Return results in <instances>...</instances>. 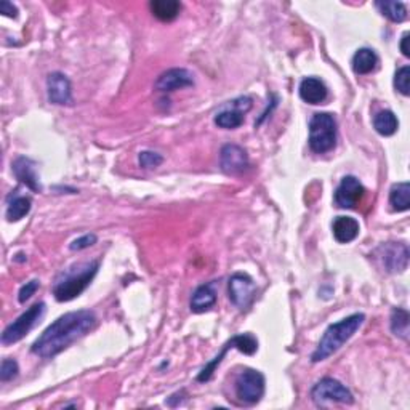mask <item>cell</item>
Segmentation results:
<instances>
[{"label": "cell", "instance_id": "1", "mask_svg": "<svg viewBox=\"0 0 410 410\" xmlns=\"http://www.w3.org/2000/svg\"><path fill=\"white\" fill-rule=\"evenodd\" d=\"M95 326L96 316L94 311L81 309L66 313L44 330V334L32 343L31 351L42 359L55 358L72 343L90 334Z\"/></svg>", "mask_w": 410, "mask_h": 410}, {"label": "cell", "instance_id": "2", "mask_svg": "<svg viewBox=\"0 0 410 410\" xmlns=\"http://www.w3.org/2000/svg\"><path fill=\"white\" fill-rule=\"evenodd\" d=\"M98 269H100V261L79 263L64 269L56 277L55 284H53V295H55V299L61 303L77 299L90 286V282L94 281Z\"/></svg>", "mask_w": 410, "mask_h": 410}, {"label": "cell", "instance_id": "3", "mask_svg": "<svg viewBox=\"0 0 410 410\" xmlns=\"http://www.w3.org/2000/svg\"><path fill=\"white\" fill-rule=\"evenodd\" d=\"M364 321H366V316L362 313H358L348 316L340 322L332 324V326H329L326 332H324L316 351L311 356V361L322 362L330 358L334 353L339 351V349L362 327Z\"/></svg>", "mask_w": 410, "mask_h": 410}, {"label": "cell", "instance_id": "4", "mask_svg": "<svg viewBox=\"0 0 410 410\" xmlns=\"http://www.w3.org/2000/svg\"><path fill=\"white\" fill-rule=\"evenodd\" d=\"M336 121L334 114L317 112L309 121V148L316 154L332 151L336 144Z\"/></svg>", "mask_w": 410, "mask_h": 410}, {"label": "cell", "instance_id": "5", "mask_svg": "<svg viewBox=\"0 0 410 410\" xmlns=\"http://www.w3.org/2000/svg\"><path fill=\"white\" fill-rule=\"evenodd\" d=\"M44 313H45L44 301L36 303L34 306H31L28 311H24L15 322H11L10 326L4 330L2 345H13V343L23 340L24 336L36 327V324L41 321Z\"/></svg>", "mask_w": 410, "mask_h": 410}, {"label": "cell", "instance_id": "6", "mask_svg": "<svg viewBox=\"0 0 410 410\" xmlns=\"http://www.w3.org/2000/svg\"><path fill=\"white\" fill-rule=\"evenodd\" d=\"M311 398L317 406H326V402H340V404H353L354 396L341 381L326 376L316 383L311 389Z\"/></svg>", "mask_w": 410, "mask_h": 410}, {"label": "cell", "instance_id": "7", "mask_svg": "<svg viewBox=\"0 0 410 410\" xmlns=\"http://www.w3.org/2000/svg\"><path fill=\"white\" fill-rule=\"evenodd\" d=\"M231 348H236V349H239L241 353L244 354H249V356H252L256 353V349H258V341L254 335H250V334H242V335H236L231 339L226 345H224V348L221 349V353L216 356V358L214 361H210L207 366H205L199 375H197V381H201V383H205V381H209L211 379V375H214V372L216 370V367L220 366L221 361L224 356H226L228 353V349Z\"/></svg>", "mask_w": 410, "mask_h": 410}, {"label": "cell", "instance_id": "8", "mask_svg": "<svg viewBox=\"0 0 410 410\" xmlns=\"http://www.w3.org/2000/svg\"><path fill=\"white\" fill-rule=\"evenodd\" d=\"M264 394V376L254 369H246L236 380V396L246 404H256Z\"/></svg>", "mask_w": 410, "mask_h": 410}, {"label": "cell", "instance_id": "9", "mask_svg": "<svg viewBox=\"0 0 410 410\" xmlns=\"http://www.w3.org/2000/svg\"><path fill=\"white\" fill-rule=\"evenodd\" d=\"M228 295L233 305L239 309H249L256 296V286L252 277L246 273H236L229 277Z\"/></svg>", "mask_w": 410, "mask_h": 410}, {"label": "cell", "instance_id": "10", "mask_svg": "<svg viewBox=\"0 0 410 410\" xmlns=\"http://www.w3.org/2000/svg\"><path fill=\"white\" fill-rule=\"evenodd\" d=\"M375 255L386 273H402L409 266V247L402 242L383 244Z\"/></svg>", "mask_w": 410, "mask_h": 410}, {"label": "cell", "instance_id": "11", "mask_svg": "<svg viewBox=\"0 0 410 410\" xmlns=\"http://www.w3.org/2000/svg\"><path fill=\"white\" fill-rule=\"evenodd\" d=\"M250 109H252V100L249 96L236 98V100L229 101L226 106H223L220 112H216L215 124L220 129L234 130L244 124V116Z\"/></svg>", "mask_w": 410, "mask_h": 410}, {"label": "cell", "instance_id": "12", "mask_svg": "<svg viewBox=\"0 0 410 410\" xmlns=\"http://www.w3.org/2000/svg\"><path fill=\"white\" fill-rule=\"evenodd\" d=\"M220 167L226 175H241L249 169L246 149L237 144H224L220 153Z\"/></svg>", "mask_w": 410, "mask_h": 410}, {"label": "cell", "instance_id": "13", "mask_svg": "<svg viewBox=\"0 0 410 410\" xmlns=\"http://www.w3.org/2000/svg\"><path fill=\"white\" fill-rule=\"evenodd\" d=\"M364 196V186L358 178L348 175L341 180L335 191V204L340 209H354Z\"/></svg>", "mask_w": 410, "mask_h": 410}, {"label": "cell", "instance_id": "14", "mask_svg": "<svg viewBox=\"0 0 410 410\" xmlns=\"http://www.w3.org/2000/svg\"><path fill=\"white\" fill-rule=\"evenodd\" d=\"M193 85L194 77L188 69L174 68L162 72V74L157 77L154 87L159 91H175L180 89L193 87Z\"/></svg>", "mask_w": 410, "mask_h": 410}, {"label": "cell", "instance_id": "15", "mask_svg": "<svg viewBox=\"0 0 410 410\" xmlns=\"http://www.w3.org/2000/svg\"><path fill=\"white\" fill-rule=\"evenodd\" d=\"M49 101L56 106H66L72 103V89L69 79L61 72H51L47 79Z\"/></svg>", "mask_w": 410, "mask_h": 410}, {"label": "cell", "instance_id": "16", "mask_svg": "<svg viewBox=\"0 0 410 410\" xmlns=\"http://www.w3.org/2000/svg\"><path fill=\"white\" fill-rule=\"evenodd\" d=\"M11 169L16 180L26 184V186L31 191H34V193H42V184L41 180H39L34 161H31L29 157H18L15 159V162H13Z\"/></svg>", "mask_w": 410, "mask_h": 410}, {"label": "cell", "instance_id": "17", "mask_svg": "<svg viewBox=\"0 0 410 410\" xmlns=\"http://www.w3.org/2000/svg\"><path fill=\"white\" fill-rule=\"evenodd\" d=\"M216 303V282H209L204 286L197 287L196 292L191 296V311L196 314L205 313L210 308H214Z\"/></svg>", "mask_w": 410, "mask_h": 410}, {"label": "cell", "instance_id": "18", "mask_svg": "<svg viewBox=\"0 0 410 410\" xmlns=\"http://www.w3.org/2000/svg\"><path fill=\"white\" fill-rule=\"evenodd\" d=\"M300 98L308 104H321L327 100L329 90L321 79L306 77L300 84Z\"/></svg>", "mask_w": 410, "mask_h": 410}, {"label": "cell", "instance_id": "19", "mask_svg": "<svg viewBox=\"0 0 410 410\" xmlns=\"http://www.w3.org/2000/svg\"><path fill=\"white\" fill-rule=\"evenodd\" d=\"M334 237L340 244L353 242L359 234V223L351 216H339L335 218L332 224Z\"/></svg>", "mask_w": 410, "mask_h": 410}, {"label": "cell", "instance_id": "20", "mask_svg": "<svg viewBox=\"0 0 410 410\" xmlns=\"http://www.w3.org/2000/svg\"><path fill=\"white\" fill-rule=\"evenodd\" d=\"M151 13L159 19V21L169 23L180 15L181 5L176 0H154L149 4Z\"/></svg>", "mask_w": 410, "mask_h": 410}, {"label": "cell", "instance_id": "21", "mask_svg": "<svg viewBox=\"0 0 410 410\" xmlns=\"http://www.w3.org/2000/svg\"><path fill=\"white\" fill-rule=\"evenodd\" d=\"M379 64V56L376 53L370 49H359L353 56V69L356 74L366 76L376 69Z\"/></svg>", "mask_w": 410, "mask_h": 410}, {"label": "cell", "instance_id": "22", "mask_svg": "<svg viewBox=\"0 0 410 410\" xmlns=\"http://www.w3.org/2000/svg\"><path fill=\"white\" fill-rule=\"evenodd\" d=\"M374 127L380 135L391 136L398 131V117L394 116L393 111H380L379 114L374 117Z\"/></svg>", "mask_w": 410, "mask_h": 410}, {"label": "cell", "instance_id": "23", "mask_svg": "<svg viewBox=\"0 0 410 410\" xmlns=\"http://www.w3.org/2000/svg\"><path fill=\"white\" fill-rule=\"evenodd\" d=\"M32 201L26 196H15L6 207V220L19 221L31 211Z\"/></svg>", "mask_w": 410, "mask_h": 410}, {"label": "cell", "instance_id": "24", "mask_svg": "<svg viewBox=\"0 0 410 410\" xmlns=\"http://www.w3.org/2000/svg\"><path fill=\"white\" fill-rule=\"evenodd\" d=\"M409 194H410V186L406 181L394 184L391 188V191H389V204L393 205V209L396 211H407L410 209Z\"/></svg>", "mask_w": 410, "mask_h": 410}, {"label": "cell", "instance_id": "25", "mask_svg": "<svg viewBox=\"0 0 410 410\" xmlns=\"http://www.w3.org/2000/svg\"><path fill=\"white\" fill-rule=\"evenodd\" d=\"M381 15L386 16L389 21L393 23H402L407 18V6L402 2H391V0H385V2H376Z\"/></svg>", "mask_w": 410, "mask_h": 410}, {"label": "cell", "instance_id": "26", "mask_svg": "<svg viewBox=\"0 0 410 410\" xmlns=\"http://www.w3.org/2000/svg\"><path fill=\"white\" fill-rule=\"evenodd\" d=\"M391 332L402 340L409 339V313L402 308H394L391 313Z\"/></svg>", "mask_w": 410, "mask_h": 410}, {"label": "cell", "instance_id": "27", "mask_svg": "<svg viewBox=\"0 0 410 410\" xmlns=\"http://www.w3.org/2000/svg\"><path fill=\"white\" fill-rule=\"evenodd\" d=\"M409 82H410V68L409 66H402V68L398 69V72H396V76H394V87L399 91V94L409 96L410 94Z\"/></svg>", "mask_w": 410, "mask_h": 410}, {"label": "cell", "instance_id": "28", "mask_svg": "<svg viewBox=\"0 0 410 410\" xmlns=\"http://www.w3.org/2000/svg\"><path fill=\"white\" fill-rule=\"evenodd\" d=\"M138 162H140L141 169H157L164 162V157L154 153V151H141L140 156H138Z\"/></svg>", "mask_w": 410, "mask_h": 410}, {"label": "cell", "instance_id": "29", "mask_svg": "<svg viewBox=\"0 0 410 410\" xmlns=\"http://www.w3.org/2000/svg\"><path fill=\"white\" fill-rule=\"evenodd\" d=\"M19 374V366L15 359H4L0 366V380L4 383L15 380Z\"/></svg>", "mask_w": 410, "mask_h": 410}, {"label": "cell", "instance_id": "30", "mask_svg": "<svg viewBox=\"0 0 410 410\" xmlns=\"http://www.w3.org/2000/svg\"><path fill=\"white\" fill-rule=\"evenodd\" d=\"M41 287V284L39 281H31V282H26V286H23L19 289V294H18V300L19 303H26L28 301L32 295L37 292V289Z\"/></svg>", "mask_w": 410, "mask_h": 410}, {"label": "cell", "instance_id": "31", "mask_svg": "<svg viewBox=\"0 0 410 410\" xmlns=\"http://www.w3.org/2000/svg\"><path fill=\"white\" fill-rule=\"evenodd\" d=\"M96 244V236L95 234H85L82 237H79V239L72 241L71 242V250H84V249H89L91 246H95Z\"/></svg>", "mask_w": 410, "mask_h": 410}, {"label": "cell", "instance_id": "32", "mask_svg": "<svg viewBox=\"0 0 410 410\" xmlns=\"http://www.w3.org/2000/svg\"><path fill=\"white\" fill-rule=\"evenodd\" d=\"M0 13H2L4 16H9V18H16L18 16V9L11 2H0Z\"/></svg>", "mask_w": 410, "mask_h": 410}, {"label": "cell", "instance_id": "33", "mask_svg": "<svg viewBox=\"0 0 410 410\" xmlns=\"http://www.w3.org/2000/svg\"><path fill=\"white\" fill-rule=\"evenodd\" d=\"M410 34L409 32H406L404 36H402V39H401V51H402V55L404 56H410V49H409V41H410Z\"/></svg>", "mask_w": 410, "mask_h": 410}]
</instances>
